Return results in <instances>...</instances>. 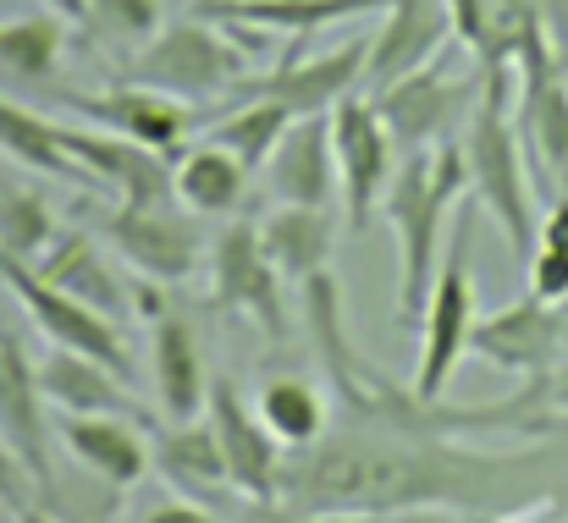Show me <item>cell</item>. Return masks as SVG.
Here are the masks:
<instances>
[{
  "mask_svg": "<svg viewBox=\"0 0 568 523\" xmlns=\"http://www.w3.org/2000/svg\"><path fill=\"white\" fill-rule=\"evenodd\" d=\"M568 485L564 452H469L453 435L337 424L315 447L287 452L276 507H348V513H519Z\"/></svg>",
  "mask_w": 568,
  "mask_h": 523,
  "instance_id": "obj_1",
  "label": "cell"
},
{
  "mask_svg": "<svg viewBox=\"0 0 568 523\" xmlns=\"http://www.w3.org/2000/svg\"><path fill=\"white\" fill-rule=\"evenodd\" d=\"M469 193V172H464V144L442 139L425 150H408L397 161V172L381 193V221L397 237V320L419 326V309L430 298L453 215Z\"/></svg>",
  "mask_w": 568,
  "mask_h": 523,
  "instance_id": "obj_2",
  "label": "cell"
},
{
  "mask_svg": "<svg viewBox=\"0 0 568 523\" xmlns=\"http://www.w3.org/2000/svg\"><path fill=\"white\" fill-rule=\"evenodd\" d=\"M519 66H480V94L464 122V172H469V198L480 215L497 221L508 237L514 259L530 265L536 254V187H530V155L519 139Z\"/></svg>",
  "mask_w": 568,
  "mask_h": 523,
  "instance_id": "obj_3",
  "label": "cell"
},
{
  "mask_svg": "<svg viewBox=\"0 0 568 523\" xmlns=\"http://www.w3.org/2000/svg\"><path fill=\"white\" fill-rule=\"evenodd\" d=\"M248 61L254 44L243 33H232L204 11H189L178 22H161V33L128 61V78L204 105V100H232L237 83L248 78Z\"/></svg>",
  "mask_w": 568,
  "mask_h": 523,
  "instance_id": "obj_4",
  "label": "cell"
},
{
  "mask_svg": "<svg viewBox=\"0 0 568 523\" xmlns=\"http://www.w3.org/2000/svg\"><path fill=\"white\" fill-rule=\"evenodd\" d=\"M475 221H480V204L464 198L458 215H453V232H447V248H442V265H436V281H430V298L419 309V358H414V391L419 397H447L464 352H469V331H475V265H469V248H475Z\"/></svg>",
  "mask_w": 568,
  "mask_h": 523,
  "instance_id": "obj_5",
  "label": "cell"
},
{
  "mask_svg": "<svg viewBox=\"0 0 568 523\" xmlns=\"http://www.w3.org/2000/svg\"><path fill=\"white\" fill-rule=\"evenodd\" d=\"M282 270L271 265L260 243V221H226L221 237L210 243V304L232 320L260 326L276 348L293 337L287 298H282Z\"/></svg>",
  "mask_w": 568,
  "mask_h": 523,
  "instance_id": "obj_6",
  "label": "cell"
},
{
  "mask_svg": "<svg viewBox=\"0 0 568 523\" xmlns=\"http://www.w3.org/2000/svg\"><path fill=\"white\" fill-rule=\"evenodd\" d=\"M475 94H480V66L475 72H453L447 55H436V61L414 66L408 78L376 89L371 100H376L386 133L397 139V150L408 155V150H425V144L453 139V127L469 122Z\"/></svg>",
  "mask_w": 568,
  "mask_h": 523,
  "instance_id": "obj_7",
  "label": "cell"
},
{
  "mask_svg": "<svg viewBox=\"0 0 568 523\" xmlns=\"http://www.w3.org/2000/svg\"><path fill=\"white\" fill-rule=\"evenodd\" d=\"M332 155H337V187H343V221L348 232H365L381 215V193L403 161L397 139L386 133L376 100L365 89L332 105Z\"/></svg>",
  "mask_w": 568,
  "mask_h": 523,
  "instance_id": "obj_8",
  "label": "cell"
},
{
  "mask_svg": "<svg viewBox=\"0 0 568 523\" xmlns=\"http://www.w3.org/2000/svg\"><path fill=\"white\" fill-rule=\"evenodd\" d=\"M0 287L17 298V309L44 331V342L50 348H78V352H94L100 363H111L116 375H128L133 380V348H128V337H122V326L116 320H105V315H94L89 304H78V298H67L61 287H50L28 259H17V254H6L0 248Z\"/></svg>",
  "mask_w": 568,
  "mask_h": 523,
  "instance_id": "obj_9",
  "label": "cell"
},
{
  "mask_svg": "<svg viewBox=\"0 0 568 523\" xmlns=\"http://www.w3.org/2000/svg\"><path fill=\"white\" fill-rule=\"evenodd\" d=\"M100 232L144 281H161V287L189 281L204 259L199 215H189L178 198H166V204H111L100 215Z\"/></svg>",
  "mask_w": 568,
  "mask_h": 523,
  "instance_id": "obj_10",
  "label": "cell"
},
{
  "mask_svg": "<svg viewBox=\"0 0 568 523\" xmlns=\"http://www.w3.org/2000/svg\"><path fill=\"white\" fill-rule=\"evenodd\" d=\"M204 419L221 441V463H226V485L254 502V507H271L282 496V463H287V447L271 435V424L260 419L254 402H243L237 380L232 375H210V397H204Z\"/></svg>",
  "mask_w": 568,
  "mask_h": 523,
  "instance_id": "obj_11",
  "label": "cell"
},
{
  "mask_svg": "<svg viewBox=\"0 0 568 523\" xmlns=\"http://www.w3.org/2000/svg\"><path fill=\"white\" fill-rule=\"evenodd\" d=\"M55 100H67V111H78L89 127H105L116 139H133L155 155H183L193 133H199V105L178 100L166 89H150V83H111L100 94H78V89H55Z\"/></svg>",
  "mask_w": 568,
  "mask_h": 523,
  "instance_id": "obj_12",
  "label": "cell"
},
{
  "mask_svg": "<svg viewBox=\"0 0 568 523\" xmlns=\"http://www.w3.org/2000/svg\"><path fill=\"white\" fill-rule=\"evenodd\" d=\"M469 352L514 380H547L568 358V315L558 304H541L536 293L503 304L497 315H480L469 331Z\"/></svg>",
  "mask_w": 568,
  "mask_h": 523,
  "instance_id": "obj_13",
  "label": "cell"
},
{
  "mask_svg": "<svg viewBox=\"0 0 568 523\" xmlns=\"http://www.w3.org/2000/svg\"><path fill=\"white\" fill-rule=\"evenodd\" d=\"M359 89H365V39H343L326 55H304V39H287V55H276L271 72H248L232 100L254 94L287 105L293 116H310V111H332Z\"/></svg>",
  "mask_w": 568,
  "mask_h": 523,
  "instance_id": "obj_14",
  "label": "cell"
},
{
  "mask_svg": "<svg viewBox=\"0 0 568 523\" xmlns=\"http://www.w3.org/2000/svg\"><path fill=\"white\" fill-rule=\"evenodd\" d=\"M519 66V139L530 155V172H541L547 182H558V193L568 187V78L552 66L547 44L530 39Z\"/></svg>",
  "mask_w": 568,
  "mask_h": 523,
  "instance_id": "obj_15",
  "label": "cell"
},
{
  "mask_svg": "<svg viewBox=\"0 0 568 523\" xmlns=\"http://www.w3.org/2000/svg\"><path fill=\"white\" fill-rule=\"evenodd\" d=\"M50 402L39 391V363L28 348L0 331V435L22 458V469L39 485V502H55V469H50Z\"/></svg>",
  "mask_w": 568,
  "mask_h": 523,
  "instance_id": "obj_16",
  "label": "cell"
},
{
  "mask_svg": "<svg viewBox=\"0 0 568 523\" xmlns=\"http://www.w3.org/2000/svg\"><path fill=\"white\" fill-rule=\"evenodd\" d=\"M447 44H458L447 0H386L376 33L365 39V94L447 55Z\"/></svg>",
  "mask_w": 568,
  "mask_h": 523,
  "instance_id": "obj_17",
  "label": "cell"
},
{
  "mask_svg": "<svg viewBox=\"0 0 568 523\" xmlns=\"http://www.w3.org/2000/svg\"><path fill=\"white\" fill-rule=\"evenodd\" d=\"M50 424H55L61 452L83 474L105 480L111 491H133L155 463V441H150L144 419H133V413H55Z\"/></svg>",
  "mask_w": 568,
  "mask_h": 523,
  "instance_id": "obj_18",
  "label": "cell"
},
{
  "mask_svg": "<svg viewBox=\"0 0 568 523\" xmlns=\"http://www.w3.org/2000/svg\"><path fill=\"white\" fill-rule=\"evenodd\" d=\"M265 187L276 204H310V209H337V155H332V111L293 116L282 144L265 161Z\"/></svg>",
  "mask_w": 568,
  "mask_h": 523,
  "instance_id": "obj_19",
  "label": "cell"
},
{
  "mask_svg": "<svg viewBox=\"0 0 568 523\" xmlns=\"http://www.w3.org/2000/svg\"><path fill=\"white\" fill-rule=\"evenodd\" d=\"M33 270H39L50 287H61L67 298L89 304L94 315H105V320H116V326L139 309L133 287L122 281V270L100 254L94 232H83V226H61V232H55V243L44 248V259H39Z\"/></svg>",
  "mask_w": 568,
  "mask_h": 523,
  "instance_id": "obj_20",
  "label": "cell"
},
{
  "mask_svg": "<svg viewBox=\"0 0 568 523\" xmlns=\"http://www.w3.org/2000/svg\"><path fill=\"white\" fill-rule=\"evenodd\" d=\"M150 369H155V402L161 419H199L210 397V369L189 315L161 309L150 315Z\"/></svg>",
  "mask_w": 568,
  "mask_h": 523,
  "instance_id": "obj_21",
  "label": "cell"
},
{
  "mask_svg": "<svg viewBox=\"0 0 568 523\" xmlns=\"http://www.w3.org/2000/svg\"><path fill=\"white\" fill-rule=\"evenodd\" d=\"M39 391L55 413H133L144 419L128 375H116L111 363H100L94 352L78 348H50L39 363Z\"/></svg>",
  "mask_w": 568,
  "mask_h": 523,
  "instance_id": "obj_22",
  "label": "cell"
},
{
  "mask_svg": "<svg viewBox=\"0 0 568 523\" xmlns=\"http://www.w3.org/2000/svg\"><path fill=\"white\" fill-rule=\"evenodd\" d=\"M260 243H265L271 265L282 270V281L304 287L310 276H321L332 265L337 215L332 209H310V204H271L260 215Z\"/></svg>",
  "mask_w": 568,
  "mask_h": 523,
  "instance_id": "obj_23",
  "label": "cell"
},
{
  "mask_svg": "<svg viewBox=\"0 0 568 523\" xmlns=\"http://www.w3.org/2000/svg\"><path fill=\"white\" fill-rule=\"evenodd\" d=\"M447 11H453V33L475 55V66H514L525 55V44L541 39L530 0H447Z\"/></svg>",
  "mask_w": 568,
  "mask_h": 523,
  "instance_id": "obj_24",
  "label": "cell"
},
{
  "mask_svg": "<svg viewBox=\"0 0 568 523\" xmlns=\"http://www.w3.org/2000/svg\"><path fill=\"white\" fill-rule=\"evenodd\" d=\"M248 166L232 155V150H221V144H210V139H199L193 150L178 155V166H172V193H178V204L199 215V221H232L237 209H243V198H248Z\"/></svg>",
  "mask_w": 568,
  "mask_h": 523,
  "instance_id": "obj_25",
  "label": "cell"
},
{
  "mask_svg": "<svg viewBox=\"0 0 568 523\" xmlns=\"http://www.w3.org/2000/svg\"><path fill=\"white\" fill-rule=\"evenodd\" d=\"M0 155L33 176H50V182H67V187H94L89 172L72 161V150L61 139V122L39 116L33 105H22L11 94H0Z\"/></svg>",
  "mask_w": 568,
  "mask_h": 523,
  "instance_id": "obj_26",
  "label": "cell"
},
{
  "mask_svg": "<svg viewBox=\"0 0 568 523\" xmlns=\"http://www.w3.org/2000/svg\"><path fill=\"white\" fill-rule=\"evenodd\" d=\"M155 463L172 485H183L189 496L221 491L226 485V463H221V441L210 430V419H161L155 424Z\"/></svg>",
  "mask_w": 568,
  "mask_h": 523,
  "instance_id": "obj_27",
  "label": "cell"
},
{
  "mask_svg": "<svg viewBox=\"0 0 568 523\" xmlns=\"http://www.w3.org/2000/svg\"><path fill=\"white\" fill-rule=\"evenodd\" d=\"M260 419L271 424V435L287 447V452H304L315 447L326 430H332V402L315 380L304 375H265L260 380V397H254Z\"/></svg>",
  "mask_w": 568,
  "mask_h": 523,
  "instance_id": "obj_28",
  "label": "cell"
},
{
  "mask_svg": "<svg viewBox=\"0 0 568 523\" xmlns=\"http://www.w3.org/2000/svg\"><path fill=\"white\" fill-rule=\"evenodd\" d=\"M67 28L55 11H28V17H11L0 22V78L6 83H22V89H39V83H55L61 72V55H67Z\"/></svg>",
  "mask_w": 568,
  "mask_h": 523,
  "instance_id": "obj_29",
  "label": "cell"
},
{
  "mask_svg": "<svg viewBox=\"0 0 568 523\" xmlns=\"http://www.w3.org/2000/svg\"><path fill=\"white\" fill-rule=\"evenodd\" d=\"M287 127H293V111H287V105H276V100H254V94H248V100L226 105L199 139L232 150L248 172H265V161H271V150L282 144Z\"/></svg>",
  "mask_w": 568,
  "mask_h": 523,
  "instance_id": "obj_30",
  "label": "cell"
},
{
  "mask_svg": "<svg viewBox=\"0 0 568 523\" xmlns=\"http://www.w3.org/2000/svg\"><path fill=\"white\" fill-rule=\"evenodd\" d=\"M55 209H50V193L33 187V182H0V248L39 265L44 248L55 243Z\"/></svg>",
  "mask_w": 568,
  "mask_h": 523,
  "instance_id": "obj_31",
  "label": "cell"
},
{
  "mask_svg": "<svg viewBox=\"0 0 568 523\" xmlns=\"http://www.w3.org/2000/svg\"><path fill=\"white\" fill-rule=\"evenodd\" d=\"M161 22H166V11H161V0H89V33L100 39V44H111V50H122L128 61L161 33Z\"/></svg>",
  "mask_w": 568,
  "mask_h": 523,
  "instance_id": "obj_32",
  "label": "cell"
},
{
  "mask_svg": "<svg viewBox=\"0 0 568 523\" xmlns=\"http://www.w3.org/2000/svg\"><path fill=\"white\" fill-rule=\"evenodd\" d=\"M525 276H530V293L541 298V304H568V254L564 248H536L530 254V265H525Z\"/></svg>",
  "mask_w": 568,
  "mask_h": 523,
  "instance_id": "obj_33",
  "label": "cell"
},
{
  "mask_svg": "<svg viewBox=\"0 0 568 523\" xmlns=\"http://www.w3.org/2000/svg\"><path fill=\"white\" fill-rule=\"evenodd\" d=\"M530 6H536V28H541L552 66L568 78V0H530Z\"/></svg>",
  "mask_w": 568,
  "mask_h": 523,
  "instance_id": "obj_34",
  "label": "cell"
},
{
  "mask_svg": "<svg viewBox=\"0 0 568 523\" xmlns=\"http://www.w3.org/2000/svg\"><path fill=\"white\" fill-rule=\"evenodd\" d=\"M22 502H39V485H33V474L22 469V458L6 447V435H0V507H22Z\"/></svg>",
  "mask_w": 568,
  "mask_h": 523,
  "instance_id": "obj_35",
  "label": "cell"
},
{
  "mask_svg": "<svg viewBox=\"0 0 568 523\" xmlns=\"http://www.w3.org/2000/svg\"><path fill=\"white\" fill-rule=\"evenodd\" d=\"M536 248H564L568 254V187L547 204V215H541V226H536Z\"/></svg>",
  "mask_w": 568,
  "mask_h": 523,
  "instance_id": "obj_36",
  "label": "cell"
},
{
  "mask_svg": "<svg viewBox=\"0 0 568 523\" xmlns=\"http://www.w3.org/2000/svg\"><path fill=\"white\" fill-rule=\"evenodd\" d=\"M139 523H215V519H210V507H199V502L183 496V502H155Z\"/></svg>",
  "mask_w": 568,
  "mask_h": 523,
  "instance_id": "obj_37",
  "label": "cell"
},
{
  "mask_svg": "<svg viewBox=\"0 0 568 523\" xmlns=\"http://www.w3.org/2000/svg\"><path fill=\"white\" fill-rule=\"evenodd\" d=\"M282 523H381V519L376 513H348V507H310V513L287 507V519Z\"/></svg>",
  "mask_w": 568,
  "mask_h": 523,
  "instance_id": "obj_38",
  "label": "cell"
},
{
  "mask_svg": "<svg viewBox=\"0 0 568 523\" xmlns=\"http://www.w3.org/2000/svg\"><path fill=\"white\" fill-rule=\"evenodd\" d=\"M44 11H55L61 22H72V28H83L89 22V0H39Z\"/></svg>",
  "mask_w": 568,
  "mask_h": 523,
  "instance_id": "obj_39",
  "label": "cell"
},
{
  "mask_svg": "<svg viewBox=\"0 0 568 523\" xmlns=\"http://www.w3.org/2000/svg\"><path fill=\"white\" fill-rule=\"evenodd\" d=\"M547 397H552V408H568V358L547 375Z\"/></svg>",
  "mask_w": 568,
  "mask_h": 523,
  "instance_id": "obj_40",
  "label": "cell"
},
{
  "mask_svg": "<svg viewBox=\"0 0 568 523\" xmlns=\"http://www.w3.org/2000/svg\"><path fill=\"white\" fill-rule=\"evenodd\" d=\"M397 523H458V519H453V507H408Z\"/></svg>",
  "mask_w": 568,
  "mask_h": 523,
  "instance_id": "obj_41",
  "label": "cell"
},
{
  "mask_svg": "<svg viewBox=\"0 0 568 523\" xmlns=\"http://www.w3.org/2000/svg\"><path fill=\"white\" fill-rule=\"evenodd\" d=\"M11 519H17V523H61L55 513H50V502H22Z\"/></svg>",
  "mask_w": 568,
  "mask_h": 523,
  "instance_id": "obj_42",
  "label": "cell"
}]
</instances>
